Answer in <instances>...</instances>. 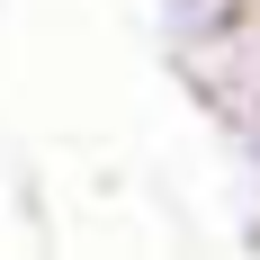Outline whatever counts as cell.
<instances>
[{"label": "cell", "mask_w": 260, "mask_h": 260, "mask_svg": "<svg viewBox=\"0 0 260 260\" xmlns=\"http://www.w3.org/2000/svg\"><path fill=\"white\" fill-rule=\"evenodd\" d=\"M188 99L215 117V135H224V153H234V180H242V198L260 207V9L224 36L215 54H198L188 63Z\"/></svg>", "instance_id": "1"}, {"label": "cell", "mask_w": 260, "mask_h": 260, "mask_svg": "<svg viewBox=\"0 0 260 260\" xmlns=\"http://www.w3.org/2000/svg\"><path fill=\"white\" fill-rule=\"evenodd\" d=\"M251 9L260 0H153V36H161V54H171V72H188L198 54H215Z\"/></svg>", "instance_id": "2"}]
</instances>
